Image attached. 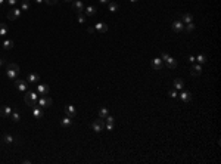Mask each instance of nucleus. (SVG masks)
Instances as JSON below:
<instances>
[{"label":"nucleus","mask_w":221,"mask_h":164,"mask_svg":"<svg viewBox=\"0 0 221 164\" xmlns=\"http://www.w3.org/2000/svg\"><path fill=\"white\" fill-rule=\"evenodd\" d=\"M24 101H25V104L30 107V108H34L37 107V101H38V93H35V92H25V95H24Z\"/></svg>","instance_id":"1"},{"label":"nucleus","mask_w":221,"mask_h":164,"mask_svg":"<svg viewBox=\"0 0 221 164\" xmlns=\"http://www.w3.org/2000/svg\"><path fill=\"white\" fill-rule=\"evenodd\" d=\"M18 74H19V65L18 64H7L6 65V75H7V78H10V80H15L18 77Z\"/></svg>","instance_id":"2"},{"label":"nucleus","mask_w":221,"mask_h":164,"mask_svg":"<svg viewBox=\"0 0 221 164\" xmlns=\"http://www.w3.org/2000/svg\"><path fill=\"white\" fill-rule=\"evenodd\" d=\"M161 59H162V62H165V65H167L170 70L177 68V59H174L171 55L165 53V52H161Z\"/></svg>","instance_id":"3"},{"label":"nucleus","mask_w":221,"mask_h":164,"mask_svg":"<svg viewBox=\"0 0 221 164\" xmlns=\"http://www.w3.org/2000/svg\"><path fill=\"white\" fill-rule=\"evenodd\" d=\"M52 104H53V101H52L50 96H40L38 98V101H37V107H40V108H49L52 107Z\"/></svg>","instance_id":"4"},{"label":"nucleus","mask_w":221,"mask_h":164,"mask_svg":"<svg viewBox=\"0 0 221 164\" xmlns=\"http://www.w3.org/2000/svg\"><path fill=\"white\" fill-rule=\"evenodd\" d=\"M91 129H93L96 133H100V132H103V130H105V120L99 117L97 120H94V121L91 123Z\"/></svg>","instance_id":"5"},{"label":"nucleus","mask_w":221,"mask_h":164,"mask_svg":"<svg viewBox=\"0 0 221 164\" xmlns=\"http://www.w3.org/2000/svg\"><path fill=\"white\" fill-rule=\"evenodd\" d=\"M171 28H172V31L174 33H177V34H180V33H183L184 31V24L181 22V21H174L172 24H171Z\"/></svg>","instance_id":"6"},{"label":"nucleus","mask_w":221,"mask_h":164,"mask_svg":"<svg viewBox=\"0 0 221 164\" xmlns=\"http://www.w3.org/2000/svg\"><path fill=\"white\" fill-rule=\"evenodd\" d=\"M84 3L81 2V0H74L72 2V9H74V12L75 14H81V12H84Z\"/></svg>","instance_id":"7"},{"label":"nucleus","mask_w":221,"mask_h":164,"mask_svg":"<svg viewBox=\"0 0 221 164\" xmlns=\"http://www.w3.org/2000/svg\"><path fill=\"white\" fill-rule=\"evenodd\" d=\"M21 14H22V11H21V9L13 8V9H10V11L7 12V19H10V21H16V19L21 17Z\"/></svg>","instance_id":"8"},{"label":"nucleus","mask_w":221,"mask_h":164,"mask_svg":"<svg viewBox=\"0 0 221 164\" xmlns=\"http://www.w3.org/2000/svg\"><path fill=\"white\" fill-rule=\"evenodd\" d=\"M151 65H152V68L155 71H161L162 67H164V62H162L161 58H153L152 61H151Z\"/></svg>","instance_id":"9"},{"label":"nucleus","mask_w":221,"mask_h":164,"mask_svg":"<svg viewBox=\"0 0 221 164\" xmlns=\"http://www.w3.org/2000/svg\"><path fill=\"white\" fill-rule=\"evenodd\" d=\"M15 87L19 92H25L28 90V81H24V80H15Z\"/></svg>","instance_id":"10"},{"label":"nucleus","mask_w":221,"mask_h":164,"mask_svg":"<svg viewBox=\"0 0 221 164\" xmlns=\"http://www.w3.org/2000/svg\"><path fill=\"white\" fill-rule=\"evenodd\" d=\"M10 114H12V107H9V105H3V107H0V117H3V118H9Z\"/></svg>","instance_id":"11"},{"label":"nucleus","mask_w":221,"mask_h":164,"mask_svg":"<svg viewBox=\"0 0 221 164\" xmlns=\"http://www.w3.org/2000/svg\"><path fill=\"white\" fill-rule=\"evenodd\" d=\"M49 92H50V87L47 84H37V93L40 96H46L49 95Z\"/></svg>","instance_id":"12"},{"label":"nucleus","mask_w":221,"mask_h":164,"mask_svg":"<svg viewBox=\"0 0 221 164\" xmlns=\"http://www.w3.org/2000/svg\"><path fill=\"white\" fill-rule=\"evenodd\" d=\"M94 31L99 33V34H105V33L108 31V25H106L105 22H97V24L94 25Z\"/></svg>","instance_id":"13"},{"label":"nucleus","mask_w":221,"mask_h":164,"mask_svg":"<svg viewBox=\"0 0 221 164\" xmlns=\"http://www.w3.org/2000/svg\"><path fill=\"white\" fill-rule=\"evenodd\" d=\"M65 115H68V117H71V118H74V117L77 115V109H75V107H74V105H67V107H65Z\"/></svg>","instance_id":"14"},{"label":"nucleus","mask_w":221,"mask_h":164,"mask_svg":"<svg viewBox=\"0 0 221 164\" xmlns=\"http://www.w3.org/2000/svg\"><path fill=\"white\" fill-rule=\"evenodd\" d=\"M27 81L28 83H31V84H35V83H38L40 81V75L35 73H30L28 74V77H27Z\"/></svg>","instance_id":"15"},{"label":"nucleus","mask_w":221,"mask_h":164,"mask_svg":"<svg viewBox=\"0 0 221 164\" xmlns=\"http://www.w3.org/2000/svg\"><path fill=\"white\" fill-rule=\"evenodd\" d=\"M15 141H16V139H15L12 135H7V133H6V135H3V136H1V142H3V144H6V145H10V144H13Z\"/></svg>","instance_id":"16"},{"label":"nucleus","mask_w":221,"mask_h":164,"mask_svg":"<svg viewBox=\"0 0 221 164\" xmlns=\"http://www.w3.org/2000/svg\"><path fill=\"white\" fill-rule=\"evenodd\" d=\"M61 126H62L64 129L71 127V126H72V118H71V117H68V115H65V117L61 120Z\"/></svg>","instance_id":"17"},{"label":"nucleus","mask_w":221,"mask_h":164,"mask_svg":"<svg viewBox=\"0 0 221 164\" xmlns=\"http://www.w3.org/2000/svg\"><path fill=\"white\" fill-rule=\"evenodd\" d=\"M172 86H174V89L178 92V90H183V87H184V81L181 80V78H175L174 81H172Z\"/></svg>","instance_id":"18"},{"label":"nucleus","mask_w":221,"mask_h":164,"mask_svg":"<svg viewBox=\"0 0 221 164\" xmlns=\"http://www.w3.org/2000/svg\"><path fill=\"white\" fill-rule=\"evenodd\" d=\"M190 73H192V75H193V77H198V75H201V74H202V65H201V64H196V65H193Z\"/></svg>","instance_id":"19"},{"label":"nucleus","mask_w":221,"mask_h":164,"mask_svg":"<svg viewBox=\"0 0 221 164\" xmlns=\"http://www.w3.org/2000/svg\"><path fill=\"white\" fill-rule=\"evenodd\" d=\"M178 98H180L184 104H187V102L192 101V93H190V92H181V93L178 95Z\"/></svg>","instance_id":"20"},{"label":"nucleus","mask_w":221,"mask_h":164,"mask_svg":"<svg viewBox=\"0 0 221 164\" xmlns=\"http://www.w3.org/2000/svg\"><path fill=\"white\" fill-rule=\"evenodd\" d=\"M96 12H97V9H96L94 6H85L84 8V14L87 17H94Z\"/></svg>","instance_id":"21"},{"label":"nucleus","mask_w":221,"mask_h":164,"mask_svg":"<svg viewBox=\"0 0 221 164\" xmlns=\"http://www.w3.org/2000/svg\"><path fill=\"white\" fill-rule=\"evenodd\" d=\"M33 109V115H34V118H41L43 117V108H40V107H34Z\"/></svg>","instance_id":"22"},{"label":"nucleus","mask_w":221,"mask_h":164,"mask_svg":"<svg viewBox=\"0 0 221 164\" xmlns=\"http://www.w3.org/2000/svg\"><path fill=\"white\" fill-rule=\"evenodd\" d=\"M181 22L186 25V24H190V22H193V15L192 14H184L183 17H181Z\"/></svg>","instance_id":"23"},{"label":"nucleus","mask_w":221,"mask_h":164,"mask_svg":"<svg viewBox=\"0 0 221 164\" xmlns=\"http://www.w3.org/2000/svg\"><path fill=\"white\" fill-rule=\"evenodd\" d=\"M118 3H115V2H108V9H109V12H118Z\"/></svg>","instance_id":"24"},{"label":"nucleus","mask_w":221,"mask_h":164,"mask_svg":"<svg viewBox=\"0 0 221 164\" xmlns=\"http://www.w3.org/2000/svg\"><path fill=\"white\" fill-rule=\"evenodd\" d=\"M30 0H22V3H21V11L22 12H27L28 9H30Z\"/></svg>","instance_id":"25"},{"label":"nucleus","mask_w":221,"mask_h":164,"mask_svg":"<svg viewBox=\"0 0 221 164\" xmlns=\"http://www.w3.org/2000/svg\"><path fill=\"white\" fill-rule=\"evenodd\" d=\"M1 46H3V49L9 50V49H12V47H13V41H12V40H4Z\"/></svg>","instance_id":"26"},{"label":"nucleus","mask_w":221,"mask_h":164,"mask_svg":"<svg viewBox=\"0 0 221 164\" xmlns=\"http://www.w3.org/2000/svg\"><path fill=\"white\" fill-rule=\"evenodd\" d=\"M10 118H12V121H13V123H18V121L21 120V115H19V112H18V111H12Z\"/></svg>","instance_id":"27"},{"label":"nucleus","mask_w":221,"mask_h":164,"mask_svg":"<svg viewBox=\"0 0 221 164\" xmlns=\"http://www.w3.org/2000/svg\"><path fill=\"white\" fill-rule=\"evenodd\" d=\"M7 31H9L7 25L6 24H0V36H7Z\"/></svg>","instance_id":"28"},{"label":"nucleus","mask_w":221,"mask_h":164,"mask_svg":"<svg viewBox=\"0 0 221 164\" xmlns=\"http://www.w3.org/2000/svg\"><path fill=\"white\" fill-rule=\"evenodd\" d=\"M196 61H198V64H205L206 62V55H204V53H199L198 56H196Z\"/></svg>","instance_id":"29"},{"label":"nucleus","mask_w":221,"mask_h":164,"mask_svg":"<svg viewBox=\"0 0 221 164\" xmlns=\"http://www.w3.org/2000/svg\"><path fill=\"white\" fill-rule=\"evenodd\" d=\"M108 114H109V109L106 108V107H103V108L99 109V117H100V118H105Z\"/></svg>","instance_id":"30"},{"label":"nucleus","mask_w":221,"mask_h":164,"mask_svg":"<svg viewBox=\"0 0 221 164\" xmlns=\"http://www.w3.org/2000/svg\"><path fill=\"white\" fill-rule=\"evenodd\" d=\"M103 120H105V123H111V124H114V123H115V118H114L112 115H109V114H108Z\"/></svg>","instance_id":"31"},{"label":"nucleus","mask_w":221,"mask_h":164,"mask_svg":"<svg viewBox=\"0 0 221 164\" xmlns=\"http://www.w3.org/2000/svg\"><path fill=\"white\" fill-rule=\"evenodd\" d=\"M77 17H78V22L80 24H85V15L81 12V14H77Z\"/></svg>","instance_id":"32"},{"label":"nucleus","mask_w":221,"mask_h":164,"mask_svg":"<svg viewBox=\"0 0 221 164\" xmlns=\"http://www.w3.org/2000/svg\"><path fill=\"white\" fill-rule=\"evenodd\" d=\"M168 96H170L171 99H175V98L178 96V93H177V90H175V89H172V90L168 92Z\"/></svg>","instance_id":"33"},{"label":"nucleus","mask_w":221,"mask_h":164,"mask_svg":"<svg viewBox=\"0 0 221 164\" xmlns=\"http://www.w3.org/2000/svg\"><path fill=\"white\" fill-rule=\"evenodd\" d=\"M195 30V24L193 22H190V24H186V31L187 33H192Z\"/></svg>","instance_id":"34"},{"label":"nucleus","mask_w":221,"mask_h":164,"mask_svg":"<svg viewBox=\"0 0 221 164\" xmlns=\"http://www.w3.org/2000/svg\"><path fill=\"white\" fill-rule=\"evenodd\" d=\"M195 61H196V56H193V55H189V56H187V62H189V64H193Z\"/></svg>","instance_id":"35"},{"label":"nucleus","mask_w":221,"mask_h":164,"mask_svg":"<svg viewBox=\"0 0 221 164\" xmlns=\"http://www.w3.org/2000/svg\"><path fill=\"white\" fill-rule=\"evenodd\" d=\"M47 5H50V6H53V5H56L58 3V0H44Z\"/></svg>","instance_id":"36"},{"label":"nucleus","mask_w":221,"mask_h":164,"mask_svg":"<svg viewBox=\"0 0 221 164\" xmlns=\"http://www.w3.org/2000/svg\"><path fill=\"white\" fill-rule=\"evenodd\" d=\"M6 2H7V3L10 5V6H15V5L18 3V0H6Z\"/></svg>","instance_id":"37"},{"label":"nucleus","mask_w":221,"mask_h":164,"mask_svg":"<svg viewBox=\"0 0 221 164\" xmlns=\"http://www.w3.org/2000/svg\"><path fill=\"white\" fill-rule=\"evenodd\" d=\"M87 31H88V33H94V27H88Z\"/></svg>","instance_id":"38"},{"label":"nucleus","mask_w":221,"mask_h":164,"mask_svg":"<svg viewBox=\"0 0 221 164\" xmlns=\"http://www.w3.org/2000/svg\"><path fill=\"white\" fill-rule=\"evenodd\" d=\"M99 2H100L102 5H105V3H108V2H111V0H99Z\"/></svg>","instance_id":"39"},{"label":"nucleus","mask_w":221,"mask_h":164,"mask_svg":"<svg viewBox=\"0 0 221 164\" xmlns=\"http://www.w3.org/2000/svg\"><path fill=\"white\" fill-rule=\"evenodd\" d=\"M4 2H6V0H0V6H3V5H4Z\"/></svg>","instance_id":"40"},{"label":"nucleus","mask_w":221,"mask_h":164,"mask_svg":"<svg viewBox=\"0 0 221 164\" xmlns=\"http://www.w3.org/2000/svg\"><path fill=\"white\" fill-rule=\"evenodd\" d=\"M44 0H35V3H43Z\"/></svg>","instance_id":"41"},{"label":"nucleus","mask_w":221,"mask_h":164,"mask_svg":"<svg viewBox=\"0 0 221 164\" xmlns=\"http://www.w3.org/2000/svg\"><path fill=\"white\" fill-rule=\"evenodd\" d=\"M130 2H131V3H137L139 0H130Z\"/></svg>","instance_id":"42"},{"label":"nucleus","mask_w":221,"mask_h":164,"mask_svg":"<svg viewBox=\"0 0 221 164\" xmlns=\"http://www.w3.org/2000/svg\"><path fill=\"white\" fill-rule=\"evenodd\" d=\"M1 65H3V59H0V67H1Z\"/></svg>","instance_id":"43"},{"label":"nucleus","mask_w":221,"mask_h":164,"mask_svg":"<svg viewBox=\"0 0 221 164\" xmlns=\"http://www.w3.org/2000/svg\"><path fill=\"white\" fill-rule=\"evenodd\" d=\"M64 2H71V0H64Z\"/></svg>","instance_id":"44"}]
</instances>
